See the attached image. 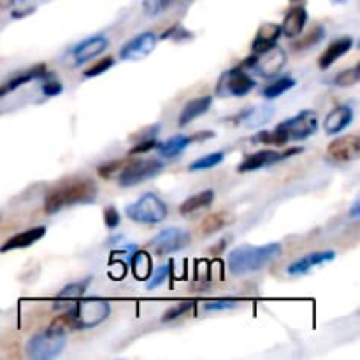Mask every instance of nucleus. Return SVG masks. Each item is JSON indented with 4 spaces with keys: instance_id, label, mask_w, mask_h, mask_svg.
Masks as SVG:
<instances>
[{
    "instance_id": "obj_34",
    "label": "nucleus",
    "mask_w": 360,
    "mask_h": 360,
    "mask_svg": "<svg viewBox=\"0 0 360 360\" xmlns=\"http://www.w3.org/2000/svg\"><path fill=\"white\" fill-rule=\"evenodd\" d=\"M169 273H171V264H165V266L157 267L155 271H151L150 278L146 280V288L148 290H155V288L162 287L164 281L169 278Z\"/></svg>"
},
{
    "instance_id": "obj_43",
    "label": "nucleus",
    "mask_w": 360,
    "mask_h": 360,
    "mask_svg": "<svg viewBox=\"0 0 360 360\" xmlns=\"http://www.w3.org/2000/svg\"><path fill=\"white\" fill-rule=\"evenodd\" d=\"M350 217L355 218V220L360 217V200H355L354 202V206H352L350 210Z\"/></svg>"
},
{
    "instance_id": "obj_41",
    "label": "nucleus",
    "mask_w": 360,
    "mask_h": 360,
    "mask_svg": "<svg viewBox=\"0 0 360 360\" xmlns=\"http://www.w3.org/2000/svg\"><path fill=\"white\" fill-rule=\"evenodd\" d=\"M104 224L108 229H116L122 224V214L115 206H108L104 210Z\"/></svg>"
},
{
    "instance_id": "obj_18",
    "label": "nucleus",
    "mask_w": 360,
    "mask_h": 360,
    "mask_svg": "<svg viewBox=\"0 0 360 360\" xmlns=\"http://www.w3.org/2000/svg\"><path fill=\"white\" fill-rule=\"evenodd\" d=\"M204 137H214V132H206V134H202L200 137L181 136V134H178V136H172V137H169V139H165L164 143H157L155 150L160 153V157L176 158V157H179V155H181L183 151L190 146V144L195 143L197 139H204Z\"/></svg>"
},
{
    "instance_id": "obj_4",
    "label": "nucleus",
    "mask_w": 360,
    "mask_h": 360,
    "mask_svg": "<svg viewBox=\"0 0 360 360\" xmlns=\"http://www.w3.org/2000/svg\"><path fill=\"white\" fill-rule=\"evenodd\" d=\"M67 347V327L58 319L27 341V355L32 360L56 359Z\"/></svg>"
},
{
    "instance_id": "obj_42",
    "label": "nucleus",
    "mask_w": 360,
    "mask_h": 360,
    "mask_svg": "<svg viewBox=\"0 0 360 360\" xmlns=\"http://www.w3.org/2000/svg\"><path fill=\"white\" fill-rule=\"evenodd\" d=\"M157 137H150V139H141L139 143L136 144V146L132 148V150L129 151L130 155H139V153H146V151L150 150H155V146H157Z\"/></svg>"
},
{
    "instance_id": "obj_21",
    "label": "nucleus",
    "mask_w": 360,
    "mask_h": 360,
    "mask_svg": "<svg viewBox=\"0 0 360 360\" xmlns=\"http://www.w3.org/2000/svg\"><path fill=\"white\" fill-rule=\"evenodd\" d=\"M352 48H354V37H350V35H343V37L336 39V41L330 42L326 48V51L322 53V56L319 58V67L322 70H327L333 63H336L341 56L347 55Z\"/></svg>"
},
{
    "instance_id": "obj_19",
    "label": "nucleus",
    "mask_w": 360,
    "mask_h": 360,
    "mask_svg": "<svg viewBox=\"0 0 360 360\" xmlns=\"http://www.w3.org/2000/svg\"><path fill=\"white\" fill-rule=\"evenodd\" d=\"M46 232H48V229H46L44 225H39V227H32L28 229V231L18 232V234H14L13 238H9L2 246H0V253L13 252V250L30 248L32 245H35V243L41 241V239L44 238Z\"/></svg>"
},
{
    "instance_id": "obj_33",
    "label": "nucleus",
    "mask_w": 360,
    "mask_h": 360,
    "mask_svg": "<svg viewBox=\"0 0 360 360\" xmlns=\"http://www.w3.org/2000/svg\"><path fill=\"white\" fill-rule=\"evenodd\" d=\"M253 143L271 144V146L280 148V146H285L288 141H287V137L280 132V130L274 129V130H262V132H259L255 137H253Z\"/></svg>"
},
{
    "instance_id": "obj_17",
    "label": "nucleus",
    "mask_w": 360,
    "mask_h": 360,
    "mask_svg": "<svg viewBox=\"0 0 360 360\" xmlns=\"http://www.w3.org/2000/svg\"><path fill=\"white\" fill-rule=\"evenodd\" d=\"M352 122H354V108L348 104L338 105L323 120V130H326L327 136H338L343 130H347L352 125Z\"/></svg>"
},
{
    "instance_id": "obj_28",
    "label": "nucleus",
    "mask_w": 360,
    "mask_h": 360,
    "mask_svg": "<svg viewBox=\"0 0 360 360\" xmlns=\"http://www.w3.org/2000/svg\"><path fill=\"white\" fill-rule=\"evenodd\" d=\"M232 221V217L229 213H213L210 214V217L204 218V221L200 224V232H202L204 236H211L214 234V232H220L221 229L227 227L229 224Z\"/></svg>"
},
{
    "instance_id": "obj_15",
    "label": "nucleus",
    "mask_w": 360,
    "mask_h": 360,
    "mask_svg": "<svg viewBox=\"0 0 360 360\" xmlns=\"http://www.w3.org/2000/svg\"><path fill=\"white\" fill-rule=\"evenodd\" d=\"M48 69H46L44 63H37V65H32L30 69H27L25 72H20L16 74V76L9 77V79L4 81L2 84H0V98L6 97V95L13 94V91H16L18 88L25 86V84L32 83V81H37V79H44V77H48Z\"/></svg>"
},
{
    "instance_id": "obj_3",
    "label": "nucleus",
    "mask_w": 360,
    "mask_h": 360,
    "mask_svg": "<svg viewBox=\"0 0 360 360\" xmlns=\"http://www.w3.org/2000/svg\"><path fill=\"white\" fill-rule=\"evenodd\" d=\"M111 315V302L101 297L77 299L74 306H70L62 316L60 322L67 327V330H86L104 323Z\"/></svg>"
},
{
    "instance_id": "obj_36",
    "label": "nucleus",
    "mask_w": 360,
    "mask_h": 360,
    "mask_svg": "<svg viewBox=\"0 0 360 360\" xmlns=\"http://www.w3.org/2000/svg\"><path fill=\"white\" fill-rule=\"evenodd\" d=\"M174 0H143V13L153 18L164 13Z\"/></svg>"
},
{
    "instance_id": "obj_38",
    "label": "nucleus",
    "mask_w": 360,
    "mask_h": 360,
    "mask_svg": "<svg viewBox=\"0 0 360 360\" xmlns=\"http://www.w3.org/2000/svg\"><path fill=\"white\" fill-rule=\"evenodd\" d=\"M238 306V299H214L204 304V311H225V309H234Z\"/></svg>"
},
{
    "instance_id": "obj_37",
    "label": "nucleus",
    "mask_w": 360,
    "mask_h": 360,
    "mask_svg": "<svg viewBox=\"0 0 360 360\" xmlns=\"http://www.w3.org/2000/svg\"><path fill=\"white\" fill-rule=\"evenodd\" d=\"M115 65V58L112 56H104L102 60H98L97 63H94L91 67H88V69L83 70V76L84 77H95V76H101V74H104L105 70H109L111 67Z\"/></svg>"
},
{
    "instance_id": "obj_10",
    "label": "nucleus",
    "mask_w": 360,
    "mask_h": 360,
    "mask_svg": "<svg viewBox=\"0 0 360 360\" xmlns=\"http://www.w3.org/2000/svg\"><path fill=\"white\" fill-rule=\"evenodd\" d=\"M192 243V234L181 227H167L158 232L150 243L148 248L158 257L172 255L176 252H181Z\"/></svg>"
},
{
    "instance_id": "obj_22",
    "label": "nucleus",
    "mask_w": 360,
    "mask_h": 360,
    "mask_svg": "<svg viewBox=\"0 0 360 360\" xmlns=\"http://www.w3.org/2000/svg\"><path fill=\"white\" fill-rule=\"evenodd\" d=\"M211 105H213V97H211V95H202V97L192 98V101H188L185 105H183L181 112H179L178 125L186 127L188 123H192L193 120L206 115V112L211 109Z\"/></svg>"
},
{
    "instance_id": "obj_5",
    "label": "nucleus",
    "mask_w": 360,
    "mask_h": 360,
    "mask_svg": "<svg viewBox=\"0 0 360 360\" xmlns=\"http://www.w3.org/2000/svg\"><path fill=\"white\" fill-rule=\"evenodd\" d=\"M127 218H130L136 224L143 225H158L167 218L169 207L164 199L153 192H148L141 195L136 202L125 207Z\"/></svg>"
},
{
    "instance_id": "obj_6",
    "label": "nucleus",
    "mask_w": 360,
    "mask_h": 360,
    "mask_svg": "<svg viewBox=\"0 0 360 360\" xmlns=\"http://www.w3.org/2000/svg\"><path fill=\"white\" fill-rule=\"evenodd\" d=\"M165 164L160 158H139V160H132L122 167L118 172V185L122 188H130V186H137L141 183L148 181V179L157 178L160 172H164Z\"/></svg>"
},
{
    "instance_id": "obj_13",
    "label": "nucleus",
    "mask_w": 360,
    "mask_h": 360,
    "mask_svg": "<svg viewBox=\"0 0 360 360\" xmlns=\"http://www.w3.org/2000/svg\"><path fill=\"white\" fill-rule=\"evenodd\" d=\"M158 37L153 32H143V34L136 35L125 46H122V49H120V60H123V62H137V60L146 58L155 49Z\"/></svg>"
},
{
    "instance_id": "obj_32",
    "label": "nucleus",
    "mask_w": 360,
    "mask_h": 360,
    "mask_svg": "<svg viewBox=\"0 0 360 360\" xmlns=\"http://www.w3.org/2000/svg\"><path fill=\"white\" fill-rule=\"evenodd\" d=\"M360 81V65H354L350 69H345L341 72L336 74V77L333 79V83L340 88H350L354 84H357Z\"/></svg>"
},
{
    "instance_id": "obj_31",
    "label": "nucleus",
    "mask_w": 360,
    "mask_h": 360,
    "mask_svg": "<svg viewBox=\"0 0 360 360\" xmlns=\"http://www.w3.org/2000/svg\"><path fill=\"white\" fill-rule=\"evenodd\" d=\"M323 39H326V28H323L322 25H319V27L311 28V30H309L301 41L295 42L294 49H299V51H302V49H309L313 48V46L319 44V42H322Z\"/></svg>"
},
{
    "instance_id": "obj_25",
    "label": "nucleus",
    "mask_w": 360,
    "mask_h": 360,
    "mask_svg": "<svg viewBox=\"0 0 360 360\" xmlns=\"http://www.w3.org/2000/svg\"><path fill=\"white\" fill-rule=\"evenodd\" d=\"M274 115V109L271 105H259V108H252L248 111L243 112L239 116V120L243 122V125L250 127V129H255V127L264 125V123L269 122Z\"/></svg>"
},
{
    "instance_id": "obj_14",
    "label": "nucleus",
    "mask_w": 360,
    "mask_h": 360,
    "mask_svg": "<svg viewBox=\"0 0 360 360\" xmlns=\"http://www.w3.org/2000/svg\"><path fill=\"white\" fill-rule=\"evenodd\" d=\"M336 259V252L333 250H323V252H313L308 253V255L301 257L295 262H292L290 266L287 267V273L290 276H302V274L309 273L315 267L323 266V264H329Z\"/></svg>"
},
{
    "instance_id": "obj_29",
    "label": "nucleus",
    "mask_w": 360,
    "mask_h": 360,
    "mask_svg": "<svg viewBox=\"0 0 360 360\" xmlns=\"http://www.w3.org/2000/svg\"><path fill=\"white\" fill-rule=\"evenodd\" d=\"M130 264H132L134 274H136L137 280L141 281H146L148 278H150L151 271H153L150 255H148L146 252H141V250H137V252L134 253L132 259H130Z\"/></svg>"
},
{
    "instance_id": "obj_2",
    "label": "nucleus",
    "mask_w": 360,
    "mask_h": 360,
    "mask_svg": "<svg viewBox=\"0 0 360 360\" xmlns=\"http://www.w3.org/2000/svg\"><path fill=\"white\" fill-rule=\"evenodd\" d=\"M283 253L281 243H267L262 246L243 245L232 250L227 257V267L232 274L241 276V274L255 273L264 269L274 260H278Z\"/></svg>"
},
{
    "instance_id": "obj_16",
    "label": "nucleus",
    "mask_w": 360,
    "mask_h": 360,
    "mask_svg": "<svg viewBox=\"0 0 360 360\" xmlns=\"http://www.w3.org/2000/svg\"><path fill=\"white\" fill-rule=\"evenodd\" d=\"M108 46L109 41L104 35H94V37L84 39L83 42H79V44L74 48V63H76V65H83V63L90 62L91 58H95V56H98L101 53H104L105 49H108Z\"/></svg>"
},
{
    "instance_id": "obj_8",
    "label": "nucleus",
    "mask_w": 360,
    "mask_h": 360,
    "mask_svg": "<svg viewBox=\"0 0 360 360\" xmlns=\"http://www.w3.org/2000/svg\"><path fill=\"white\" fill-rule=\"evenodd\" d=\"M257 86V81L241 65L225 70L217 83L218 97H246Z\"/></svg>"
},
{
    "instance_id": "obj_20",
    "label": "nucleus",
    "mask_w": 360,
    "mask_h": 360,
    "mask_svg": "<svg viewBox=\"0 0 360 360\" xmlns=\"http://www.w3.org/2000/svg\"><path fill=\"white\" fill-rule=\"evenodd\" d=\"M306 23H308V11L302 6H295L285 14L283 23L280 25L281 34L288 39H295L302 34Z\"/></svg>"
},
{
    "instance_id": "obj_35",
    "label": "nucleus",
    "mask_w": 360,
    "mask_h": 360,
    "mask_svg": "<svg viewBox=\"0 0 360 360\" xmlns=\"http://www.w3.org/2000/svg\"><path fill=\"white\" fill-rule=\"evenodd\" d=\"M190 309H193L192 301H185V302H179V304L171 306V308L162 315V322H172V320L181 319V316H185Z\"/></svg>"
},
{
    "instance_id": "obj_24",
    "label": "nucleus",
    "mask_w": 360,
    "mask_h": 360,
    "mask_svg": "<svg viewBox=\"0 0 360 360\" xmlns=\"http://www.w3.org/2000/svg\"><path fill=\"white\" fill-rule=\"evenodd\" d=\"M213 202H214V190H202V192L195 193V195L183 200L181 206H179V213H181L183 217H188V214L197 213V211L206 210V207H210Z\"/></svg>"
},
{
    "instance_id": "obj_27",
    "label": "nucleus",
    "mask_w": 360,
    "mask_h": 360,
    "mask_svg": "<svg viewBox=\"0 0 360 360\" xmlns=\"http://www.w3.org/2000/svg\"><path fill=\"white\" fill-rule=\"evenodd\" d=\"M295 84H297V81H295L292 76H281V77H278L276 81H273V83L267 84V86L264 88L262 97L273 101V98L281 97V95L287 94L288 90H292Z\"/></svg>"
},
{
    "instance_id": "obj_9",
    "label": "nucleus",
    "mask_w": 360,
    "mask_h": 360,
    "mask_svg": "<svg viewBox=\"0 0 360 360\" xmlns=\"http://www.w3.org/2000/svg\"><path fill=\"white\" fill-rule=\"evenodd\" d=\"M319 112L313 111V109H304L292 118L281 122L276 127V130H280L287 137L288 143L290 141H304L315 136L316 130H319Z\"/></svg>"
},
{
    "instance_id": "obj_7",
    "label": "nucleus",
    "mask_w": 360,
    "mask_h": 360,
    "mask_svg": "<svg viewBox=\"0 0 360 360\" xmlns=\"http://www.w3.org/2000/svg\"><path fill=\"white\" fill-rule=\"evenodd\" d=\"M285 63H287V53L280 46L274 44L262 53H252V56L246 58L241 63V67L243 69H253L259 76L271 79V77H276V74H280Z\"/></svg>"
},
{
    "instance_id": "obj_39",
    "label": "nucleus",
    "mask_w": 360,
    "mask_h": 360,
    "mask_svg": "<svg viewBox=\"0 0 360 360\" xmlns=\"http://www.w3.org/2000/svg\"><path fill=\"white\" fill-rule=\"evenodd\" d=\"M41 90L46 97H56V95H60L63 91V84L58 79H55V77L48 76L44 77V83H42Z\"/></svg>"
},
{
    "instance_id": "obj_40",
    "label": "nucleus",
    "mask_w": 360,
    "mask_h": 360,
    "mask_svg": "<svg viewBox=\"0 0 360 360\" xmlns=\"http://www.w3.org/2000/svg\"><path fill=\"white\" fill-rule=\"evenodd\" d=\"M123 165H125V162H123V160H112V162H105V164L98 165L97 172H98V176H101V178H104V179H109V178H111L112 174H115V172H120V171H122V167H123Z\"/></svg>"
},
{
    "instance_id": "obj_30",
    "label": "nucleus",
    "mask_w": 360,
    "mask_h": 360,
    "mask_svg": "<svg viewBox=\"0 0 360 360\" xmlns=\"http://www.w3.org/2000/svg\"><path fill=\"white\" fill-rule=\"evenodd\" d=\"M224 160H225V153H224V151H214V153L204 155V157H200V158H197V160H193L192 164L188 165V171H192V172L206 171V169L217 167V165H220Z\"/></svg>"
},
{
    "instance_id": "obj_11",
    "label": "nucleus",
    "mask_w": 360,
    "mask_h": 360,
    "mask_svg": "<svg viewBox=\"0 0 360 360\" xmlns=\"http://www.w3.org/2000/svg\"><path fill=\"white\" fill-rule=\"evenodd\" d=\"M360 157V137L357 134L341 136L327 146L326 158L334 164H348Z\"/></svg>"
},
{
    "instance_id": "obj_26",
    "label": "nucleus",
    "mask_w": 360,
    "mask_h": 360,
    "mask_svg": "<svg viewBox=\"0 0 360 360\" xmlns=\"http://www.w3.org/2000/svg\"><path fill=\"white\" fill-rule=\"evenodd\" d=\"M91 281H94V276H86L79 281H72V283L65 285L62 290L56 294L55 302H62V301H77L84 295V292L90 288Z\"/></svg>"
},
{
    "instance_id": "obj_1",
    "label": "nucleus",
    "mask_w": 360,
    "mask_h": 360,
    "mask_svg": "<svg viewBox=\"0 0 360 360\" xmlns=\"http://www.w3.org/2000/svg\"><path fill=\"white\" fill-rule=\"evenodd\" d=\"M98 197V188L91 179L76 178L60 183L51 188L44 199V211L48 214H56L62 210L77 204H91Z\"/></svg>"
},
{
    "instance_id": "obj_12",
    "label": "nucleus",
    "mask_w": 360,
    "mask_h": 360,
    "mask_svg": "<svg viewBox=\"0 0 360 360\" xmlns=\"http://www.w3.org/2000/svg\"><path fill=\"white\" fill-rule=\"evenodd\" d=\"M302 148H294L290 151H285V153H280L278 150H259L255 153L248 155L241 164L238 165L239 172H253L260 171V169H266L269 165L278 164V162L285 160L287 157H292L295 153H301Z\"/></svg>"
},
{
    "instance_id": "obj_44",
    "label": "nucleus",
    "mask_w": 360,
    "mask_h": 360,
    "mask_svg": "<svg viewBox=\"0 0 360 360\" xmlns=\"http://www.w3.org/2000/svg\"><path fill=\"white\" fill-rule=\"evenodd\" d=\"M290 2H301V0H290Z\"/></svg>"
},
{
    "instance_id": "obj_23",
    "label": "nucleus",
    "mask_w": 360,
    "mask_h": 360,
    "mask_svg": "<svg viewBox=\"0 0 360 360\" xmlns=\"http://www.w3.org/2000/svg\"><path fill=\"white\" fill-rule=\"evenodd\" d=\"M281 35V28L278 23H264L257 32L252 42V53H262L278 42Z\"/></svg>"
}]
</instances>
